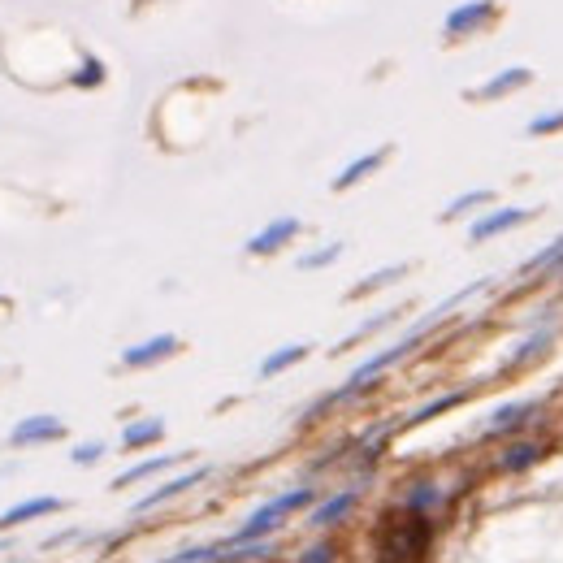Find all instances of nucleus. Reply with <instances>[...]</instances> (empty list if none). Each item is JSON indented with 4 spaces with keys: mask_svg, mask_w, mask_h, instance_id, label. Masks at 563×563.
<instances>
[{
    "mask_svg": "<svg viewBox=\"0 0 563 563\" xmlns=\"http://www.w3.org/2000/svg\"><path fill=\"white\" fill-rule=\"evenodd\" d=\"M65 499H26V503H18V507H9V511H0V529H18V525H26V520H39V516H57V511H65Z\"/></svg>",
    "mask_w": 563,
    "mask_h": 563,
    "instance_id": "6e6552de",
    "label": "nucleus"
},
{
    "mask_svg": "<svg viewBox=\"0 0 563 563\" xmlns=\"http://www.w3.org/2000/svg\"><path fill=\"white\" fill-rule=\"evenodd\" d=\"M499 195L490 191V187H481V191H472V195H460V199H451V209L442 213V221H455V217H464L468 209H481V204H494Z\"/></svg>",
    "mask_w": 563,
    "mask_h": 563,
    "instance_id": "f3484780",
    "label": "nucleus"
},
{
    "mask_svg": "<svg viewBox=\"0 0 563 563\" xmlns=\"http://www.w3.org/2000/svg\"><path fill=\"white\" fill-rule=\"evenodd\" d=\"M100 455H104V442H83V447L70 451V460H74L78 468H83V464H96Z\"/></svg>",
    "mask_w": 563,
    "mask_h": 563,
    "instance_id": "b1692460",
    "label": "nucleus"
},
{
    "mask_svg": "<svg viewBox=\"0 0 563 563\" xmlns=\"http://www.w3.org/2000/svg\"><path fill=\"white\" fill-rule=\"evenodd\" d=\"M429 520L421 516V511H412L408 507V520H390L382 533H377V555H382V563H403L412 559V555H421L429 546Z\"/></svg>",
    "mask_w": 563,
    "mask_h": 563,
    "instance_id": "f257e3e1",
    "label": "nucleus"
},
{
    "mask_svg": "<svg viewBox=\"0 0 563 563\" xmlns=\"http://www.w3.org/2000/svg\"><path fill=\"white\" fill-rule=\"evenodd\" d=\"M343 256V243H330V248H321V252H312L299 260V269H325V265H334Z\"/></svg>",
    "mask_w": 563,
    "mask_h": 563,
    "instance_id": "4be33fe9",
    "label": "nucleus"
},
{
    "mask_svg": "<svg viewBox=\"0 0 563 563\" xmlns=\"http://www.w3.org/2000/svg\"><path fill=\"white\" fill-rule=\"evenodd\" d=\"M533 412V403H511V408H499L494 421H490V433H503V429H520L525 416Z\"/></svg>",
    "mask_w": 563,
    "mask_h": 563,
    "instance_id": "a211bd4d",
    "label": "nucleus"
},
{
    "mask_svg": "<svg viewBox=\"0 0 563 563\" xmlns=\"http://www.w3.org/2000/svg\"><path fill=\"white\" fill-rule=\"evenodd\" d=\"M438 499H442V494H438V486L421 481V486L408 494V507H412V511H425V507H438Z\"/></svg>",
    "mask_w": 563,
    "mask_h": 563,
    "instance_id": "5701e85b",
    "label": "nucleus"
},
{
    "mask_svg": "<svg viewBox=\"0 0 563 563\" xmlns=\"http://www.w3.org/2000/svg\"><path fill=\"white\" fill-rule=\"evenodd\" d=\"M529 83H533V70H529V65H511V70H503V74L490 78L486 87L468 92V100H503V96H511V92L529 87Z\"/></svg>",
    "mask_w": 563,
    "mask_h": 563,
    "instance_id": "0eeeda50",
    "label": "nucleus"
},
{
    "mask_svg": "<svg viewBox=\"0 0 563 563\" xmlns=\"http://www.w3.org/2000/svg\"><path fill=\"white\" fill-rule=\"evenodd\" d=\"M299 230H304V221H299V217H277L273 226H265L260 234H252V238H248V256H273V252H282V248H286V243H291Z\"/></svg>",
    "mask_w": 563,
    "mask_h": 563,
    "instance_id": "39448f33",
    "label": "nucleus"
},
{
    "mask_svg": "<svg viewBox=\"0 0 563 563\" xmlns=\"http://www.w3.org/2000/svg\"><path fill=\"white\" fill-rule=\"evenodd\" d=\"M525 131H529V135H555V131H563V109H555V113H538V117H529Z\"/></svg>",
    "mask_w": 563,
    "mask_h": 563,
    "instance_id": "412c9836",
    "label": "nucleus"
},
{
    "mask_svg": "<svg viewBox=\"0 0 563 563\" xmlns=\"http://www.w3.org/2000/svg\"><path fill=\"white\" fill-rule=\"evenodd\" d=\"M408 273V265H390V269H377V273H369L364 282H355L347 291V299H364V295H373V291H382V286H390V282H399Z\"/></svg>",
    "mask_w": 563,
    "mask_h": 563,
    "instance_id": "dca6fc26",
    "label": "nucleus"
},
{
    "mask_svg": "<svg viewBox=\"0 0 563 563\" xmlns=\"http://www.w3.org/2000/svg\"><path fill=\"white\" fill-rule=\"evenodd\" d=\"M390 152H394V143H382L377 152L360 156V160H351L347 170H343V174L334 178V191H351L355 182H364V178H369V174H377V170H382V165H386V160H390Z\"/></svg>",
    "mask_w": 563,
    "mask_h": 563,
    "instance_id": "1a4fd4ad",
    "label": "nucleus"
},
{
    "mask_svg": "<svg viewBox=\"0 0 563 563\" xmlns=\"http://www.w3.org/2000/svg\"><path fill=\"white\" fill-rule=\"evenodd\" d=\"M14 308V304H9V299H5V295H0V312H9Z\"/></svg>",
    "mask_w": 563,
    "mask_h": 563,
    "instance_id": "bb28decb",
    "label": "nucleus"
},
{
    "mask_svg": "<svg viewBox=\"0 0 563 563\" xmlns=\"http://www.w3.org/2000/svg\"><path fill=\"white\" fill-rule=\"evenodd\" d=\"M546 347H550V334H538V338H529L525 347L516 351L511 360H507V369H525L529 360H538V355H546Z\"/></svg>",
    "mask_w": 563,
    "mask_h": 563,
    "instance_id": "aec40b11",
    "label": "nucleus"
},
{
    "mask_svg": "<svg viewBox=\"0 0 563 563\" xmlns=\"http://www.w3.org/2000/svg\"><path fill=\"white\" fill-rule=\"evenodd\" d=\"M182 455H156V460H143V464H135L131 472H121L113 481V490H126V486H135V481H143V477H156V472H165V468H174Z\"/></svg>",
    "mask_w": 563,
    "mask_h": 563,
    "instance_id": "2eb2a0df",
    "label": "nucleus"
},
{
    "mask_svg": "<svg viewBox=\"0 0 563 563\" xmlns=\"http://www.w3.org/2000/svg\"><path fill=\"white\" fill-rule=\"evenodd\" d=\"M65 438V421H57V416H48V412H39V416H26V421H18V425L9 429V447H39V442H61Z\"/></svg>",
    "mask_w": 563,
    "mask_h": 563,
    "instance_id": "7ed1b4c3",
    "label": "nucleus"
},
{
    "mask_svg": "<svg viewBox=\"0 0 563 563\" xmlns=\"http://www.w3.org/2000/svg\"><path fill=\"white\" fill-rule=\"evenodd\" d=\"M165 438V421L160 416H148V421H135V425L121 429V451H139V447H152Z\"/></svg>",
    "mask_w": 563,
    "mask_h": 563,
    "instance_id": "9b49d317",
    "label": "nucleus"
},
{
    "mask_svg": "<svg viewBox=\"0 0 563 563\" xmlns=\"http://www.w3.org/2000/svg\"><path fill=\"white\" fill-rule=\"evenodd\" d=\"M160 563H178V555H174V559H160Z\"/></svg>",
    "mask_w": 563,
    "mask_h": 563,
    "instance_id": "cd10ccee",
    "label": "nucleus"
},
{
    "mask_svg": "<svg viewBox=\"0 0 563 563\" xmlns=\"http://www.w3.org/2000/svg\"><path fill=\"white\" fill-rule=\"evenodd\" d=\"M209 477V468H195V472H182V477H174V481H165L160 490H152L148 499H139L135 503V511H152V507H160V503H170V499H178V494H187L191 486H199Z\"/></svg>",
    "mask_w": 563,
    "mask_h": 563,
    "instance_id": "9d476101",
    "label": "nucleus"
},
{
    "mask_svg": "<svg viewBox=\"0 0 563 563\" xmlns=\"http://www.w3.org/2000/svg\"><path fill=\"white\" fill-rule=\"evenodd\" d=\"M494 18H499V0H468L460 9H451L447 22H442V31H447V39H464V35L486 31Z\"/></svg>",
    "mask_w": 563,
    "mask_h": 563,
    "instance_id": "f03ea898",
    "label": "nucleus"
},
{
    "mask_svg": "<svg viewBox=\"0 0 563 563\" xmlns=\"http://www.w3.org/2000/svg\"><path fill=\"white\" fill-rule=\"evenodd\" d=\"M394 316H399V308H390V312H382V316H373V321H364L360 330H351L347 338H343V347H334V351H347V347H355L360 338H369V334H377V330H382V325H390Z\"/></svg>",
    "mask_w": 563,
    "mask_h": 563,
    "instance_id": "6ab92c4d",
    "label": "nucleus"
},
{
    "mask_svg": "<svg viewBox=\"0 0 563 563\" xmlns=\"http://www.w3.org/2000/svg\"><path fill=\"white\" fill-rule=\"evenodd\" d=\"M525 221H533V209H499V213L472 221L468 243H486V238H494V234H503V230H516V226H525Z\"/></svg>",
    "mask_w": 563,
    "mask_h": 563,
    "instance_id": "423d86ee",
    "label": "nucleus"
},
{
    "mask_svg": "<svg viewBox=\"0 0 563 563\" xmlns=\"http://www.w3.org/2000/svg\"><path fill=\"white\" fill-rule=\"evenodd\" d=\"M182 351V338L178 334H156L148 343H139V347H126L121 351V369H152L160 360H170Z\"/></svg>",
    "mask_w": 563,
    "mask_h": 563,
    "instance_id": "20e7f679",
    "label": "nucleus"
},
{
    "mask_svg": "<svg viewBox=\"0 0 563 563\" xmlns=\"http://www.w3.org/2000/svg\"><path fill=\"white\" fill-rule=\"evenodd\" d=\"M351 507H355V490H343V494H334L330 503H321L316 511H312V525L316 529H330V525H338L343 516H347Z\"/></svg>",
    "mask_w": 563,
    "mask_h": 563,
    "instance_id": "ddd939ff",
    "label": "nucleus"
},
{
    "mask_svg": "<svg viewBox=\"0 0 563 563\" xmlns=\"http://www.w3.org/2000/svg\"><path fill=\"white\" fill-rule=\"evenodd\" d=\"M299 563H334V546H308L304 555H299Z\"/></svg>",
    "mask_w": 563,
    "mask_h": 563,
    "instance_id": "a878e982",
    "label": "nucleus"
},
{
    "mask_svg": "<svg viewBox=\"0 0 563 563\" xmlns=\"http://www.w3.org/2000/svg\"><path fill=\"white\" fill-rule=\"evenodd\" d=\"M542 455H546L542 442H516V447L503 451V460H499V464H503V472H525V468H533Z\"/></svg>",
    "mask_w": 563,
    "mask_h": 563,
    "instance_id": "4468645a",
    "label": "nucleus"
},
{
    "mask_svg": "<svg viewBox=\"0 0 563 563\" xmlns=\"http://www.w3.org/2000/svg\"><path fill=\"white\" fill-rule=\"evenodd\" d=\"M308 355H312V343H291V347L273 351V355H265V360H260V377H277V373H286L291 364L308 360Z\"/></svg>",
    "mask_w": 563,
    "mask_h": 563,
    "instance_id": "f8f14e48",
    "label": "nucleus"
},
{
    "mask_svg": "<svg viewBox=\"0 0 563 563\" xmlns=\"http://www.w3.org/2000/svg\"><path fill=\"white\" fill-rule=\"evenodd\" d=\"M455 403H464V394H447V399H438V403H429V408H421L412 421H429V416H438V412H447L455 408Z\"/></svg>",
    "mask_w": 563,
    "mask_h": 563,
    "instance_id": "393cba45",
    "label": "nucleus"
}]
</instances>
